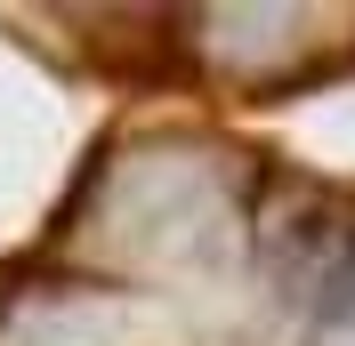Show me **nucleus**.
Wrapping results in <instances>:
<instances>
[{
  "mask_svg": "<svg viewBox=\"0 0 355 346\" xmlns=\"http://www.w3.org/2000/svg\"><path fill=\"white\" fill-rule=\"evenodd\" d=\"M89 217H97V242L130 266H202L234 242L243 194H234L218 145L146 137V145L97 161Z\"/></svg>",
  "mask_w": 355,
  "mask_h": 346,
  "instance_id": "obj_1",
  "label": "nucleus"
},
{
  "mask_svg": "<svg viewBox=\"0 0 355 346\" xmlns=\"http://www.w3.org/2000/svg\"><path fill=\"white\" fill-rule=\"evenodd\" d=\"M137 338H146V306L130 290H89V282L17 290L0 314V346H137Z\"/></svg>",
  "mask_w": 355,
  "mask_h": 346,
  "instance_id": "obj_2",
  "label": "nucleus"
},
{
  "mask_svg": "<svg viewBox=\"0 0 355 346\" xmlns=\"http://www.w3.org/2000/svg\"><path fill=\"white\" fill-rule=\"evenodd\" d=\"M202 24H218L210 33V73L218 81H243V89H275L291 81V65H299V48H307V17L299 8H218V17H202Z\"/></svg>",
  "mask_w": 355,
  "mask_h": 346,
  "instance_id": "obj_3",
  "label": "nucleus"
}]
</instances>
